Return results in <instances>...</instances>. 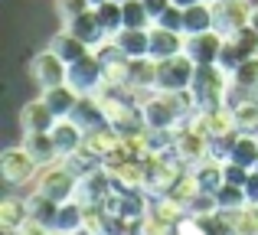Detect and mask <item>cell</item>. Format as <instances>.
<instances>
[{
	"label": "cell",
	"mask_w": 258,
	"mask_h": 235,
	"mask_svg": "<svg viewBox=\"0 0 258 235\" xmlns=\"http://www.w3.org/2000/svg\"><path fill=\"white\" fill-rule=\"evenodd\" d=\"M144 167H147V186L144 190L147 193H167L173 186V180L183 173V160L176 157L173 150H167V153H147L144 157Z\"/></svg>",
	"instance_id": "obj_2"
},
{
	"label": "cell",
	"mask_w": 258,
	"mask_h": 235,
	"mask_svg": "<svg viewBox=\"0 0 258 235\" xmlns=\"http://www.w3.org/2000/svg\"><path fill=\"white\" fill-rule=\"evenodd\" d=\"M56 10H59L62 20H72V17H79V13L92 10V0H56Z\"/></svg>",
	"instance_id": "obj_43"
},
{
	"label": "cell",
	"mask_w": 258,
	"mask_h": 235,
	"mask_svg": "<svg viewBox=\"0 0 258 235\" xmlns=\"http://www.w3.org/2000/svg\"><path fill=\"white\" fill-rule=\"evenodd\" d=\"M114 43H118L131 59L151 56V30H127V26H124V30L114 36Z\"/></svg>",
	"instance_id": "obj_25"
},
{
	"label": "cell",
	"mask_w": 258,
	"mask_h": 235,
	"mask_svg": "<svg viewBox=\"0 0 258 235\" xmlns=\"http://www.w3.org/2000/svg\"><path fill=\"white\" fill-rule=\"evenodd\" d=\"M176 7H193V4H200V0H173Z\"/></svg>",
	"instance_id": "obj_50"
},
{
	"label": "cell",
	"mask_w": 258,
	"mask_h": 235,
	"mask_svg": "<svg viewBox=\"0 0 258 235\" xmlns=\"http://www.w3.org/2000/svg\"><path fill=\"white\" fill-rule=\"evenodd\" d=\"M52 49H56L66 62H76V59H82L85 52H92L82 39H79L76 33H69V30H62V33H56V36H52Z\"/></svg>",
	"instance_id": "obj_29"
},
{
	"label": "cell",
	"mask_w": 258,
	"mask_h": 235,
	"mask_svg": "<svg viewBox=\"0 0 258 235\" xmlns=\"http://www.w3.org/2000/svg\"><path fill=\"white\" fill-rule=\"evenodd\" d=\"M13 235H49V225H43V222H36V219H26V222L23 225H20V229L17 232H13Z\"/></svg>",
	"instance_id": "obj_46"
},
{
	"label": "cell",
	"mask_w": 258,
	"mask_h": 235,
	"mask_svg": "<svg viewBox=\"0 0 258 235\" xmlns=\"http://www.w3.org/2000/svg\"><path fill=\"white\" fill-rule=\"evenodd\" d=\"M222 43H226V36H222L219 30L193 33V36H186V49H183V52H186V56L193 59L196 65H216Z\"/></svg>",
	"instance_id": "obj_12"
},
{
	"label": "cell",
	"mask_w": 258,
	"mask_h": 235,
	"mask_svg": "<svg viewBox=\"0 0 258 235\" xmlns=\"http://www.w3.org/2000/svg\"><path fill=\"white\" fill-rule=\"evenodd\" d=\"M232 115H235V127H239L242 134H258V102L255 98L239 102L232 108Z\"/></svg>",
	"instance_id": "obj_36"
},
{
	"label": "cell",
	"mask_w": 258,
	"mask_h": 235,
	"mask_svg": "<svg viewBox=\"0 0 258 235\" xmlns=\"http://www.w3.org/2000/svg\"><path fill=\"white\" fill-rule=\"evenodd\" d=\"M183 49H186V33L167 30V26H160V23L151 26V59L160 62V59H170Z\"/></svg>",
	"instance_id": "obj_15"
},
{
	"label": "cell",
	"mask_w": 258,
	"mask_h": 235,
	"mask_svg": "<svg viewBox=\"0 0 258 235\" xmlns=\"http://www.w3.org/2000/svg\"><path fill=\"white\" fill-rule=\"evenodd\" d=\"M66 30L76 33V36L82 39L88 49H98L101 43H108V39H111V36L105 33V26H101L95 7H92V10H85V13H79V17H72V20H66Z\"/></svg>",
	"instance_id": "obj_13"
},
{
	"label": "cell",
	"mask_w": 258,
	"mask_h": 235,
	"mask_svg": "<svg viewBox=\"0 0 258 235\" xmlns=\"http://www.w3.org/2000/svg\"><path fill=\"white\" fill-rule=\"evenodd\" d=\"M72 121H76L82 131H95V127H105L108 115H105V105H101L98 95H79L76 108H72Z\"/></svg>",
	"instance_id": "obj_16"
},
{
	"label": "cell",
	"mask_w": 258,
	"mask_h": 235,
	"mask_svg": "<svg viewBox=\"0 0 258 235\" xmlns=\"http://www.w3.org/2000/svg\"><path fill=\"white\" fill-rule=\"evenodd\" d=\"M138 235H176V225H170V222H164V219H157V216L147 212V216L138 222Z\"/></svg>",
	"instance_id": "obj_41"
},
{
	"label": "cell",
	"mask_w": 258,
	"mask_h": 235,
	"mask_svg": "<svg viewBox=\"0 0 258 235\" xmlns=\"http://www.w3.org/2000/svg\"><path fill=\"white\" fill-rule=\"evenodd\" d=\"M252 20V4L248 0H213V26L222 36H235L242 26Z\"/></svg>",
	"instance_id": "obj_7"
},
{
	"label": "cell",
	"mask_w": 258,
	"mask_h": 235,
	"mask_svg": "<svg viewBox=\"0 0 258 235\" xmlns=\"http://www.w3.org/2000/svg\"><path fill=\"white\" fill-rule=\"evenodd\" d=\"M118 144H121V134L114 131L111 124H105V127H95V131H85L79 153H85V157H92V160H98V164H101V160H105Z\"/></svg>",
	"instance_id": "obj_14"
},
{
	"label": "cell",
	"mask_w": 258,
	"mask_h": 235,
	"mask_svg": "<svg viewBox=\"0 0 258 235\" xmlns=\"http://www.w3.org/2000/svg\"><path fill=\"white\" fill-rule=\"evenodd\" d=\"M141 111H144V124L147 131H160V127H180L183 121H189L176 108L170 92H157V95H147L141 102Z\"/></svg>",
	"instance_id": "obj_3"
},
{
	"label": "cell",
	"mask_w": 258,
	"mask_h": 235,
	"mask_svg": "<svg viewBox=\"0 0 258 235\" xmlns=\"http://www.w3.org/2000/svg\"><path fill=\"white\" fill-rule=\"evenodd\" d=\"M56 121H59L56 111H52L43 98L26 102L23 108H20V124H23V131H52V124H56Z\"/></svg>",
	"instance_id": "obj_19"
},
{
	"label": "cell",
	"mask_w": 258,
	"mask_h": 235,
	"mask_svg": "<svg viewBox=\"0 0 258 235\" xmlns=\"http://www.w3.org/2000/svg\"><path fill=\"white\" fill-rule=\"evenodd\" d=\"M127 89L131 92H151L157 89V59L138 56L127 62Z\"/></svg>",
	"instance_id": "obj_17"
},
{
	"label": "cell",
	"mask_w": 258,
	"mask_h": 235,
	"mask_svg": "<svg viewBox=\"0 0 258 235\" xmlns=\"http://www.w3.org/2000/svg\"><path fill=\"white\" fill-rule=\"evenodd\" d=\"M206 4H213V0H206Z\"/></svg>",
	"instance_id": "obj_53"
},
{
	"label": "cell",
	"mask_w": 258,
	"mask_h": 235,
	"mask_svg": "<svg viewBox=\"0 0 258 235\" xmlns=\"http://www.w3.org/2000/svg\"><path fill=\"white\" fill-rule=\"evenodd\" d=\"M232 219L239 235H258V203H245L242 209H235Z\"/></svg>",
	"instance_id": "obj_39"
},
{
	"label": "cell",
	"mask_w": 258,
	"mask_h": 235,
	"mask_svg": "<svg viewBox=\"0 0 258 235\" xmlns=\"http://www.w3.org/2000/svg\"><path fill=\"white\" fill-rule=\"evenodd\" d=\"M26 209H30V216L36 219V222L49 225V229H56V216H59V203L56 199H49L46 193H33L30 199H26Z\"/></svg>",
	"instance_id": "obj_27"
},
{
	"label": "cell",
	"mask_w": 258,
	"mask_h": 235,
	"mask_svg": "<svg viewBox=\"0 0 258 235\" xmlns=\"http://www.w3.org/2000/svg\"><path fill=\"white\" fill-rule=\"evenodd\" d=\"M216 199H219V209H242L248 203L245 186H235V183H222L216 190Z\"/></svg>",
	"instance_id": "obj_38"
},
{
	"label": "cell",
	"mask_w": 258,
	"mask_h": 235,
	"mask_svg": "<svg viewBox=\"0 0 258 235\" xmlns=\"http://www.w3.org/2000/svg\"><path fill=\"white\" fill-rule=\"evenodd\" d=\"M170 4H173V0H144V7L151 10V17H154V20H157L160 13H164L167 7H170Z\"/></svg>",
	"instance_id": "obj_48"
},
{
	"label": "cell",
	"mask_w": 258,
	"mask_h": 235,
	"mask_svg": "<svg viewBox=\"0 0 258 235\" xmlns=\"http://www.w3.org/2000/svg\"><path fill=\"white\" fill-rule=\"evenodd\" d=\"M114 190V177L105 170V167H95L92 173L79 177V186H76V199L82 206H101L105 196Z\"/></svg>",
	"instance_id": "obj_10"
},
{
	"label": "cell",
	"mask_w": 258,
	"mask_h": 235,
	"mask_svg": "<svg viewBox=\"0 0 258 235\" xmlns=\"http://www.w3.org/2000/svg\"><path fill=\"white\" fill-rule=\"evenodd\" d=\"M43 102L56 111V118H69L79 102V92L69 85H52V89H43Z\"/></svg>",
	"instance_id": "obj_24"
},
{
	"label": "cell",
	"mask_w": 258,
	"mask_h": 235,
	"mask_svg": "<svg viewBox=\"0 0 258 235\" xmlns=\"http://www.w3.org/2000/svg\"><path fill=\"white\" fill-rule=\"evenodd\" d=\"M232 82L239 85V92H245V95H258V56L245 59V62L235 69Z\"/></svg>",
	"instance_id": "obj_37"
},
{
	"label": "cell",
	"mask_w": 258,
	"mask_h": 235,
	"mask_svg": "<svg viewBox=\"0 0 258 235\" xmlns=\"http://www.w3.org/2000/svg\"><path fill=\"white\" fill-rule=\"evenodd\" d=\"M203 186H200V180H196V173H189V170H183L180 177L173 180V186L167 190V196L176 199V203H183V206H189V199L200 193Z\"/></svg>",
	"instance_id": "obj_34"
},
{
	"label": "cell",
	"mask_w": 258,
	"mask_h": 235,
	"mask_svg": "<svg viewBox=\"0 0 258 235\" xmlns=\"http://www.w3.org/2000/svg\"><path fill=\"white\" fill-rule=\"evenodd\" d=\"M248 23H252V26H255V30H258V4L252 7V20H248Z\"/></svg>",
	"instance_id": "obj_49"
},
{
	"label": "cell",
	"mask_w": 258,
	"mask_h": 235,
	"mask_svg": "<svg viewBox=\"0 0 258 235\" xmlns=\"http://www.w3.org/2000/svg\"><path fill=\"white\" fill-rule=\"evenodd\" d=\"M36 167H39V160L33 157L26 147H10V150L0 153V173H4V180L13 183V186L33 180L36 177Z\"/></svg>",
	"instance_id": "obj_8"
},
{
	"label": "cell",
	"mask_w": 258,
	"mask_h": 235,
	"mask_svg": "<svg viewBox=\"0 0 258 235\" xmlns=\"http://www.w3.org/2000/svg\"><path fill=\"white\" fill-rule=\"evenodd\" d=\"M85 225V206L79 203V199H66V203H59V216H56V229L59 232H79Z\"/></svg>",
	"instance_id": "obj_28"
},
{
	"label": "cell",
	"mask_w": 258,
	"mask_h": 235,
	"mask_svg": "<svg viewBox=\"0 0 258 235\" xmlns=\"http://www.w3.org/2000/svg\"><path fill=\"white\" fill-rule=\"evenodd\" d=\"M121 10H124V26L127 30H151L154 26V17L144 7V0H124Z\"/></svg>",
	"instance_id": "obj_33"
},
{
	"label": "cell",
	"mask_w": 258,
	"mask_h": 235,
	"mask_svg": "<svg viewBox=\"0 0 258 235\" xmlns=\"http://www.w3.org/2000/svg\"><path fill=\"white\" fill-rule=\"evenodd\" d=\"M154 23H160V26H167V30H180L183 33V7H176V4H170L164 13H160Z\"/></svg>",
	"instance_id": "obj_44"
},
{
	"label": "cell",
	"mask_w": 258,
	"mask_h": 235,
	"mask_svg": "<svg viewBox=\"0 0 258 235\" xmlns=\"http://www.w3.org/2000/svg\"><path fill=\"white\" fill-rule=\"evenodd\" d=\"M232 216H235V209H216L209 216H196L193 225L200 229V235H239Z\"/></svg>",
	"instance_id": "obj_20"
},
{
	"label": "cell",
	"mask_w": 258,
	"mask_h": 235,
	"mask_svg": "<svg viewBox=\"0 0 258 235\" xmlns=\"http://www.w3.org/2000/svg\"><path fill=\"white\" fill-rule=\"evenodd\" d=\"M98 4H105V0H92V7H98Z\"/></svg>",
	"instance_id": "obj_52"
},
{
	"label": "cell",
	"mask_w": 258,
	"mask_h": 235,
	"mask_svg": "<svg viewBox=\"0 0 258 235\" xmlns=\"http://www.w3.org/2000/svg\"><path fill=\"white\" fill-rule=\"evenodd\" d=\"M82 137H85V131L72 118H59L56 124H52V140H56L59 157H72V153H79Z\"/></svg>",
	"instance_id": "obj_18"
},
{
	"label": "cell",
	"mask_w": 258,
	"mask_h": 235,
	"mask_svg": "<svg viewBox=\"0 0 258 235\" xmlns=\"http://www.w3.org/2000/svg\"><path fill=\"white\" fill-rule=\"evenodd\" d=\"M95 13H98L101 26H105V33H108L111 39L118 36L121 30H124V10H121V0H105V4L95 7Z\"/></svg>",
	"instance_id": "obj_30"
},
{
	"label": "cell",
	"mask_w": 258,
	"mask_h": 235,
	"mask_svg": "<svg viewBox=\"0 0 258 235\" xmlns=\"http://www.w3.org/2000/svg\"><path fill=\"white\" fill-rule=\"evenodd\" d=\"M245 59H248V56L239 49V43H235L232 36H226V43H222V49H219V59H216V65H219V69L226 72L229 79H232V75H235V69H239Z\"/></svg>",
	"instance_id": "obj_35"
},
{
	"label": "cell",
	"mask_w": 258,
	"mask_h": 235,
	"mask_svg": "<svg viewBox=\"0 0 258 235\" xmlns=\"http://www.w3.org/2000/svg\"><path fill=\"white\" fill-rule=\"evenodd\" d=\"M66 85L76 89L79 95H98V89L105 85V72H101V62H98V56H95V49L85 52V56L76 59V62H69Z\"/></svg>",
	"instance_id": "obj_5"
},
{
	"label": "cell",
	"mask_w": 258,
	"mask_h": 235,
	"mask_svg": "<svg viewBox=\"0 0 258 235\" xmlns=\"http://www.w3.org/2000/svg\"><path fill=\"white\" fill-rule=\"evenodd\" d=\"M216 209H219V199H216V193H209V190H200L193 199H189V206H186L189 219H196V216H209V212H216Z\"/></svg>",
	"instance_id": "obj_40"
},
{
	"label": "cell",
	"mask_w": 258,
	"mask_h": 235,
	"mask_svg": "<svg viewBox=\"0 0 258 235\" xmlns=\"http://www.w3.org/2000/svg\"><path fill=\"white\" fill-rule=\"evenodd\" d=\"M173 153L186 167H196L200 160L209 157V137H203L200 131H193V127L183 121V124L176 127V147H173Z\"/></svg>",
	"instance_id": "obj_11"
},
{
	"label": "cell",
	"mask_w": 258,
	"mask_h": 235,
	"mask_svg": "<svg viewBox=\"0 0 258 235\" xmlns=\"http://www.w3.org/2000/svg\"><path fill=\"white\" fill-rule=\"evenodd\" d=\"M193 173H196V180H200V186H203V190H209V193H216L222 183H226V164L216 160V157L200 160Z\"/></svg>",
	"instance_id": "obj_26"
},
{
	"label": "cell",
	"mask_w": 258,
	"mask_h": 235,
	"mask_svg": "<svg viewBox=\"0 0 258 235\" xmlns=\"http://www.w3.org/2000/svg\"><path fill=\"white\" fill-rule=\"evenodd\" d=\"M229 160L239 167H248V170H255L258 167V137L255 134H235L232 140V150H229Z\"/></svg>",
	"instance_id": "obj_23"
},
{
	"label": "cell",
	"mask_w": 258,
	"mask_h": 235,
	"mask_svg": "<svg viewBox=\"0 0 258 235\" xmlns=\"http://www.w3.org/2000/svg\"><path fill=\"white\" fill-rule=\"evenodd\" d=\"M121 4H124V0H121Z\"/></svg>",
	"instance_id": "obj_54"
},
{
	"label": "cell",
	"mask_w": 258,
	"mask_h": 235,
	"mask_svg": "<svg viewBox=\"0 0 258 235\" xmlns=\"http://www.w3.org/2000/svg\"><path fill=\"white\" fill-rule=\"evenodd\" d=\"M245 196H248V203H258V167L248 173V180H245Z\"/></svg>",
	"instance_id": "obj_47"
},
{
	"label": "cell",
	"mask_w": 258,
	"mask_h": 235,
	"mask_svg": "<svg viewBox=\"0 0 258 235\" xmlns=\"http://www.w3.org/2000/svg\"><path fill=\"white\" fill-rule=\"evenodd\" d=\"M30 219V209H26L23 199H4L0 203V225H4V232H17L20 225Z\"/></svg>",
	"instance_id": "obj_31"
},
{
	"label": "cell",
	"mask_w": 258,
	"mask_h": 235,
	"mask_svg": "<svg viewBox=\"0 0 258 235\" xmlns=\"http://www.w3.org/2000/svg\"><path fill=\"white\" fill-rule=\"evenodd\" d=\"M151 216L164 219V222H170V225H180L183 216H189V212H186V206H183V203H176V199H170L167 193H160V196L151 203Z\"/></svg>",
	"instance_id": "obj_32"
},
{
	"label": "cell",
	"mask_w": 258,
	"mask_h": 235,
	"mask_svg": "<svg viewBox=\"0 0 258 235\" xmlns=\"http://www.w3.org/2000/svg\"><path fill=\"white\" fill-rule=\"evenodd\" d=\"M206 30H216L213 26V4L200 0L193 7H183V33L193 36V33H206Z\"/></svg>",
	"instance_id": "obj_22"
},
{
	"label": "cell",
	"mask_w": 258,
	"mask_h": 235,
	"mask_svg": "<svg viewBox=\"0 0 258 235\" xmlns=\"http://www.w3.org/2000/svg\"><path fill=\"white\" fill-rule=\"evenodd\" d=\"M193 75H196V62L186 56V52H176V56L157 62V89L160 92L189 89V85H193Z\"/></svg>",
	"instance_id": "obj_6"
},
{
	"label": "cell",
	"mask_w": 258,
	"mask_h": 235,
	"mask_svg": "<svg viewBox=\"0 0 258 235\" xmlns=\"http://www.w3.org/2000/svg\"><path fill=\"white\" fill-rule=\"evenodd\" d=\"M229 75L219 69V65H196V75H193V95H196V105L200 111H213V108H222L229 98Z\"/></svg>",
	"instance_id": "obj_1"
},
{
	"label": "cell",
	"mask_w": 258,
	"mask_h": 235,
	"mask_svg": "<svg viewBox=\"0 0 258 235\" xmlns=\"http://www.w3.org/2000/svg\"><path fill=\"white\" fill-rule=\"evenodd\" d=\"M248 167H239V164H232V160H226V183H235V186H245V180H248Z\"/></svg>",
	"instance_id": "obj_45"
},
{
	"label": "cell",
	"mask_w": 258,
	"mask_h": 235,
	"mask_svg": "<svg viewBox=\"0 0 258 235\" xmlns=\"http://www.w3.org/2000/svg\"><path fill=\"white\" fill-rule=\"evenodd\" d=\"M30 75L36 79L43 89H52V85H66V75H69V62H66V59L49 46L46 52H39V56L30 62Z\"/></svg>",
	"instance_id": "obj_9"
},
{
	"label": "cell",
	"mask_w": 258,
	"mask_h": 235,
	"mask_svg": "<svg viewBox=\"0 0 258 235\" xmlns=\"http://www.w3.org/2000/svg\"><path fill=\"white\" fill-rule=\"evenodd\" d=\"M76 186H79V177L69 170V164H66L62 157H59V164L52 160V167H46V170L39 173V180H36V190L46 193L49 199H56V203L76 199Z\"/></svg>",
	"instance_id": "obj_4"
},
{
	"label": "cell",
	"mask_w": 258,
	"mask_h": 235,
	"mask_svg": "<svg viewBox=\"0 0 258 235\" xmlns=\"http://www.w3.org/2000/svg\"><path fill=\"white\" fill-rule=\"evenodd\" d=\"M49 235H69V232H59V229H49Z\"/></svg>",
	"instance_id": "obj_51"
},
{
	"label": "cell",
	"mask_w": 258,
	"mask_h": 235,
	"mask_svg": "<svg viewBox=\"0 0 258 235\" xmlns=\"http://www.w3.org/2000/svg\"><path fill=\"white\" fill-rule=\"evenodd\" d=\"M23 147L39 160V164H52V160L59 157L52 131H23Z\"/></svg>",
	"instance_id": "obj_21"
},
{
	"label": "cell",
	"mask_w": 258,
	"mask_h": 235,
	"mask_svg": "<svg viewBox=\"0 0 258 235\" xmlns=\"http://www.w3.org/2000/svg\"><path fill=\"white\" fill-rule=\"evenodd\" d=\"M232 39H235V43H239V49L245 52L248 59H252V56H258V30H255L252 23H248V26H242V30L235 33Z\"/></svg>",
	"instance_id": "obj_42"
}]
</instances>
